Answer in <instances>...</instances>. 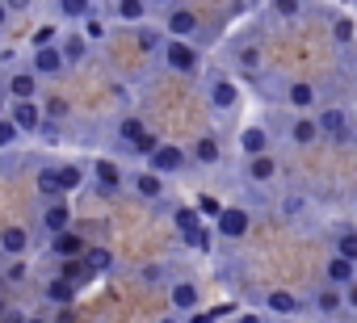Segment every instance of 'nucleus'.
Returning a JSON list of instances; mask_svg holds the SVG:
<instances>
[{
  "mask_svg": "<svg viewBox=\"0 0 357 323\" xmlns=\"http://www.w3.org/2000/svg\"><path fill=\"white\" fill-rule=\"evenodd\" d=\"M89 181H93V189H97L101 198H114V194H122V185H126L130 177L122 173V164H114L109 155H97L93 164H89Z\"/></svg>",
  "mask_w": 357,
  "mask_h": 323,
  "instance_id": "nucleus-1",
  "label": "nucleus"
},
{
  "mask_svg": "<svg viewBox=\"0 0 357 323\" xmlns=\"http://www.w3.org/2000/svg\"><path fill=\"white\" fill-rule=\"evenodd\" d=\"M160 55H164V63H168L176 76H194V72L202 68V51H198L194 42H185V38H168Z\"/></svg>",
  "mask_w": 357,
  "mask_h": 323,
  "instance_id": "nucleus-2",
  "label": "nucleus"
},
{
  "mask_svg": "<svg viewBox=\"0 0 357 323\" xmlns=\"http://www.w3.org/2000/svg\"><path fill=\"white\" fill-rule=\"evenodd\" d=\"M206 101H211L215 113H227V109L240 105V84H236L231 76L215 72V76H206Z\"/></svg>",
  "mask_w": 357,
  "mask_h": 323,
  "instance_id": "nucleus-3",
  "label": "nucleus"
},
{
  "mask_svg": "<svg viewBox=\"0 0 357 323\" xmlns=\"http://www.w3.org/2000/svg\"><path fill=\"white\" fill-rule=\"evenodd\" d=\"M190 164V151L185 147H176V143H160V151L147 159V168L160 173V177H176V173H185Z\"/></svg>",
  "mask_w": 357,
  "mask_h": 323,
  "instance_id": "nucleus-4",
  "label": "nucleus"
},
{
  "mask_svg": "<svg viewBox=\"0 0 357 323\" xmlns=\"http://www.w3.org/2000/svg\"><path fill=\"white\" fill-rule=\"evenodd\" d=\"M38 231H43L47 239L72 231V206H68V202H43V210H38Z\"/></svg>",
  "mask_w": 357,
  "mask_h": 323,
  "instance_id": "nucleus-5",
  "label": "nucleus"
},
{
  "mask_svg": "<svg viewBox=\"0 0 357 323\" xmlns=\"http://www.w3.org/2000/svg\"><path fill=\"white\" fill-rule=\"evenodd\" d=\"M30 248H34V231H30V227H22V223H9L5 231H0V256L22 260V256H30Z\"/></svg>",
  "mask_w": 357,
  "mask_h": 323,
  "instance_id": "nucleus-6",
  "label": "nucleus"
},
{
  "mask_svg": "<svg viewBox=\"0 0 357 323\" xmlns=\"http://www.w3.org/2000/svg\"><path fill=\"white\" fill-rule=\"evenodd\" d=\"M9 118L22 126L26 139H38V130L47 126V113H43L38 101H9Z\"/></svg>",
  "mask_w": 357,
  "mask_h": 323,
  "instance_id": "nucleus-7",
  "label": "nucleus"
},
{
  "mask_svg": "<svg viewBox=\"0 0 357 323\" xmlns=\"http://www.w3.org/2000/svg\"><path fill=\"white\" fill-rule=\"evenodd\" d=\"M30 68H34L43 80H51V76H63V72H68V59H63L59 42H51V47H34V51H30Z\"/></svg>",
  "mask_w": 357,
  "mask_h": 323,
  "instance_id": "nucleus-8",
  "label": "nucleus"
},
{
  "mask_svg": "<svg viewBox=\"0 0 357 323\" xmlns=\"http://www.w3.org/2000/svg\"><path fill=\"white\" fill-rule=\"evenodd\" d=\"M38 72L34 68H17V72H9V80H5V93H9V101H38Z\"/></svg>",
  "mask_w": 357,
  "mask_h": 323,
  "instance_id": "nucleus-9",
  "label": "nucleus"
},
{
  "mask_svg": "<svg viewBox=\"0 0 357 323\" xmlns=\"http://www.w3.org/2000/svg\"><path fill=\"white\" fill-rule=\"evenodd\" d=\"M248 227H252V214H248L244 206H223V214L215 219V231H219L223 239H244Z\"/></svg>",
  "mask_w": 357,
  "mask_h": 323,
  "instance_id": "nucleus-10",
  "label": "nucleus"
},
{
  "mask_svg": "<svg viewBox=\"0 0 357 323\" xmlns=\"http://www.w3.org/2000/svg\"><path fill=\"white\" fill-rule=\"evenodd\" d=\"M164 34H168V38H185V42H190V38L198 34V13H194V9H185V5H172V9H168V17H164Z\"/></svg>",
  "mask_w": 357,
  "mask_h": 323,
  "instance_id": "nucleus-11",
  "label": "nucleus"
},
{
  "mask_svg": "<svg viewBox=\"0 0 357 323\" xmlns=\"http://www.w3.org/2000/svg\"><path fill=\"white\" fill-rule=\"evenodd\" d=\"M47 248H51V256H55V260H80V256L89 252V239H84L80 231H63V235L47 239Z\"/></svg>",
  "mask_w": 357,
  "mask_h": 323,
  "instance_id": "nucleus-12",
  "label": "nucleus"
},
{
  "mask_svg": "<svg viewBox=\"0 0 357 323\" xmlns=\"http://www.w3.org/2000/svg\"><path fill=\"white\" fill-rule=\"evenodd\" d=\"M168 302H172V310H181V315H190V310H198V302H202V294H198V285L194 281H168Z\"/></svg>",
  "mask_w": 357,
  "mask_h": 323,
  "instance_id": "nucleus-13",
  "label": "nucleus"
},
{
  "mask_svg": "<svg viewBox=\"0 0 357 323\" xmlns=\"http://www.w3.org/2000/svg\"><path fill=\"white\" fill-rule=\"evenodd\" d=\"M126 185H130V189H135V198H143V202H160V198H164V177H160V173H151V168L135 173Z\"/></svg>",
  "mask_w": 357,
  "mask_h": 323,
  "instance_id": "nucleus-14",
  "label": "nucleus"
},
{
  "mask_svg": "<svg viewBox=\"0 0 357 323\" xmlns=\"http://www.w3.org/2000/svg\"><path fill=\"white\" fill-rule=\"evenodd\" d=\"M34 189H38V198H43V202H63V198H68V194H63V185H59V168H55V164H43V168H38Z\"/></svg>",
  "mask_w": 357,
  "mask_h": 323,
  "instance_id": "nucleus-15",
  "label": "nucleus"
},
{
  "mask_svg": "<svg viewBox=\"0 0 357 323\" xmlns=\"http://www.w3.org/2000/svg\"><path fill=\"white\" fill-rule=\"evenodd\" d=\"M59 51H63L68 68H76V63H84V59H89L93 42L84 38V30H72V34H63V38H59Z\"/></svg>",
  "mask_w": 357,
  "mask_h": 323,
  "instance_id": "nucleus-16",
  "label": "nucleus"
},
{
  "mask_svg": "<svg viewBox=\"0 0 357 323\" xmlns=\"http://www.w3.org/2000/svg\"><path fill=\"white\" fill-rule=\"evenodd\" d=\"M190 159H194V164H202V168H215L219 159H223V147H219V139H215V134H202V139L190 147Z\"/></svg>",
  "mask_w": 357,
  "mask_h": 323,
  "instance_id": "nucleus-17",
  "label": "nucleus"
},
{
  "mask_svg": "<svg viewBox=\"0 0 357 323\" xmlns=\"http://www.w3.org/2000/svg\"><path fill=\"white\" fill-rule=\"evenodd\" d=\"M240 151H244L248 159L269 155V130H265V126H244V130H240Z\"/></svg>",
  "mask_w": 357,
  "mask_h": 323,
  "instance_id": "nucleus-18",
  "label": "nucleus"
},
{
  "mask_svg": "<svg viewBox=\"0 0 357 323\" xmlns=\"http://www.w3.org/2000/svg\"><path fill=\"white\" fill-rule=\"evenodd\" d=\"M55 13H59V22H89V17H97V5L93 0H55Z\"/></svg>",
  "mask_w": 357,
  "mask_h": 323,
  "instance_id": "nucleus-19",
  "label": "nucleus"
},
{
  "mask_svg": "<svg viewBox=\"0 0 357 323\" xmlns=\"http://www.w3.org/2000/svg\"><path fill=\"white\" fill-rule=\"evenodd\" d=\"M147 9H151L147 0H114V17H118L122 26H135V30L147 22Z\"/></svg>",
  "mask_w": 357,
  "mask_h": 323,
  "instance_id": "nucleus-20",
  "label": "nucleus"
},
{
  "mask_svg": "<svg viewBox=\"0 0 357 323\" xmlns=\"http://www.w3.org/2000/svg\"><path fill=\"white\" fill-rule=\"evenodd\" d=\"M59 185H63V194H76V189H84V181H89V168L84 164H76V159H59Z\"/></svg>",
  "mask_w": 357,
  "mask_h": 323,
  "instance_id": "nucleus-21",
  "label": "nucleus"
},
{
  "mask_svg": "<svg viewBox=\"0 0 357 323\" xmlns=\"http://www.w3.org/2000/svg\"><path fill=\"white\" fill-rule=\"evenodd\" d=\"M172 227L181 231V239L190 244V239H194V235L202 231V214H198L194 206H176V210H172Z\"/></svg>",
  "mask_w": 357,
  "mask_h": 323,
  "instance_id": "nucleus-22",
  "label": "nucleus"
},
{
  "mask_svg": "<svg viewBox=\"0 0 357 323\" xmlns=\"http://www.w3.org/2000/svg\"><path fill=\"white\" fill-rule=\"evenodd\" d=\"M273 177H278V159H273V155L248 159V181H252V185H269Z\"/></svg>",
  "mask_w": 357,
  "mask_h": 323,
  "instance_id": "nucleus-23",
  "label": "nucleus"
},
{
  "mask_svg": "<svg viewBox=\"0 0 357 323\" xmlns=\"http://www.w3.org/2000/svg\"><path fill=\"white\" fill-rule=\"evenodd\" d=\"M319 134H324V130H319V118H294V122H290V139H294L298 147H311Z\"/></svg>",
  "mask_w": 357,
  "mask_h": 323,
  "instance_id": "nucleus-24",
  "label": "nucleus"
},
{
  "mask_svg": "<svg viewBox=\"0 0 357 323\" xmlns=\"http://www.w3.org/2000/svg\"><path fill=\"white\" fill-rule=\"evenodd\" d=\"M76 290H80V285H72L68 277H51V281H47V290H43V298H47V302H55V306H68V302L76 298Z\"/></svg>",
  "mask_w": 357,
  "mask_h": 323,
  "instance_id": "nucleus-25",
  "label": "nucleus"
},
{
  "mask_svg": "<svg viewBox=\"0 0 357 323\" xmlns=\"http://www.w3.org/2000/svg\"><path fill=\"white\" fill-rule=\"evenodd\" d=\"M265 306H269L273 315H298V310H303V302H298L290 290H269V294H265Z\"/></svg>",
  "mask_w": 357,
  "mask_h": 323,
  "instance_id": "nucleus-26",
  "label": "nucleus"
},
{
  "mask_svg": "<svg viewBox=\"0 0 357 323\" xmlns=\"http://www.w3.org/2000/svg\"><path fill=\"white\" fill-rule=\"evenodd\" d=\"M328 281H332V285H353V281H357V265L344 260V256H332V260H328Z\"/></svg>",
  "mask_w": 357,
  "mask_h": 323,
  "instance_id": "nucleus-27",
  "label": "nucleus"
},
{
  "mask_svg": "<svg viewBox=\"0 0 357 323\" xmlns=\"http://www.w3.org/2000/svg\"><path fill=\"white\" fill-rule=\"evenodd\" d=\"M286 101H290L294 109H311V105H315V84H307V80H294V84L286 88Z\"/></svg>",
  "mask_w": 357,
  "mask_h": 323,
  "instance_id": "nucleus-28",
  "label": "nucleus"
},
{
  "mask_svg": "<svg viewBox=\"0 0 357 323\" xmlns=\"http://www.w3.org/2000/svg\"><path fill=\"white\" fill-rule=\"evenodd\" d=\"M319 130H324V134H344V130H349V113L336 109V105L324 109V113H319Z\"/></svg>",
  "mask_w": 357,
  "mask_h": 323,
  "instance_id": "nucleus-29",
  "label": "nucleus"
},
{
  "mask_svg": "<svg viewBox=\"0 0 357 323\" xmlns=\"http://www.w3.org/2000/svg\"><path fill=\"white\" fill-rule=\"evenodd\" d=\"M147 134V126H143V118H135V113H126L122 122H118V139L126 143V147H135L139 139Z\"/></svg>",
  "mask_w": 357,
  "mask_h": 323,
  "instance_id": "nucleus-30",
  "label": "nucleus"
},
{
  "mask_svg": "<svg viewBox=\"0 0 357 323\" xmlns=\"http://www.w3.org/2000/svg\"><path fill=\"white\" fill-rule=\"evenodd\" d=\"M59 277H68L72 285H84V281H93V269L84 265V256L80 260H59Z\"/></svg>",
  "mask_w": 357,
  "mask_h": 323,
  "instance_id": "nucleus-31",
  "label": "nucleus"
},
{
  "mask_svg": "<svg viewBox=\"0 0 357 323\" xmlns=\"http://www.w3.org/2000/svg\"><path fill=\"white\" fill-rule=\"evenodd\" d=\"M22 126L13 122V118H0V151H13V147H22Z\"/></svg>",
  "mask_w": 357,
  "mask_h": 323,
  "instance_id": "nucleus-32",
  "label": "nucleus"
},
{
  "mask_svg": "<svg viewBox=\"0 0 357 323\" xmlns=\"http://www.w3.org/2000/svg\"><path fill=\"white\" fill-rule=\"evenodd\" d=\"M269 13H273L278 22H294V17L303 13V0H269Z\"/></svg>",
  "mask_w": 357,
  "mask_h": 323,
  "instance_id": "nucleus-33",
  "label": "nucleus"
},
{
  "mask_svg": "<svg viewBox=\"0 0 357 323\" xmlns=\"http://www.w3.org/2000/svg\"><path fill=\"white\" fill-rule=\"evenodd\" d=\"M68 109H72V105H68V97H51V101L43 105V113H47V122H55V126H59V122L68 118Z\"/></svg>",
  "mask_w": 357,
  "mask_h": 323,
  "instance_id": "nucleus-34",
  "label": "nucleus"
},
{
  "mask_svg": "<svg viewBox=\"0 0 357 323\" xmlns=\"http://www.w3.org/2000/svg\"><path fill=\"white\" fill-rule=\"evenodd\" d=\"M336 256H344V260L357 265V231H340V239H336Z\"/></svg>",
  "mask_w": 357,
  "mask_h": 323,
  "instance_id": "nucleus-35",
  "label": "nucleus"
},
{
  "mask_svg": "<svg viewBox=\"0 0 357 323\" xmlns=\"http://www.w3.org/2000/svg\"><path fill=\"white\" fill-rule=\"evenodd\" d=\"M26 277H30V265H26V256H22V260H9V265H5V281H9V285H22Z\"/></svg>",
  "mask_w": 357,
  "mask_h": 323,
  "instance_id": "nucleus-36",
  "label": "nucleus"
},
{
  "mask_svg": "<svg viewBox=\"0 0 357 323\" xmlns=\"http://www.w3.org/2000/svg\"><path fill=\"white\" fill-rule=\"evenodd\" d=\"M135 38H139V47H143V51H164V38H160L151 26H139V34H135Z\"/></svg>",
  "mask_w": 357,
  "mask_h": 323,
  "instance_id": "nucleus-37",
  "label": "nucleus"
},
{
  "mask_svg": "<svg viewBox=\"0 0 357 323\" xmlns=\"http://www.w3.org/2000/svg\"><path fill=\"white\" fill-rule=\"evenodd\" d=\"M155 151H160V139H155L151 130H147V134H143V139H139V143L130 147V155H143V159H151Z\"/></svg>",
  "mask_w": 357,
  "mask_h": 323,
  "instance_id": "nucleus-38",
  "label": "nucleus"
},
{
  "mask_svg": "<svg viewBox=\"0 0 357 323\" xmlns=\"http://www.w3.org/2000/svg\"><path fill=\"white\" fill-rule=\"evenodd\" d=\"M84 265H89L93 273H97V269H109V252H105V248H89V252H84Z\"/></svg>",
  "mask_w": 357,
  "mask_h": 323,
  "instance_id": "nucleus-39",
  "label": "nucleus"
},
{
  "mask_svg": "<svg viewBox=\"0 0 357 323\" xmlns=\"http://www.w3.org/2000/svg\"><path fill=\"white\" fill-rule=\"evenodd\" d=\"M315 306H319L324 315H332V310H340V294H336V290H319V298H315Z\"/></svg>",
  "mask_w": 357,
  "mask_h": 323,
  "instance_id": "nucleus-40",
  "label": "nucleus"
},
{
  "mask_svg": "<svg viewBox=\"0 0 357 323\" xmlns=\"http://www.w3.org/2000/svg\"><path fill=\"white\" fill-rule=\"evenodd\" d=\"M84 38H89V42H101V38H105V22H101V17H89V22H84Z\"/></svg>",
  "mask_w": 357,
  "mask_h": 323,
  "instance_id": "nucleus-41",
  "label": "nucleus"
},
{
  "mask_svg": "<svg viewBox=\"0 0 357 323\" xmlns=\"http://www.w3.org/2000/svg\"><path fill=\"white\" fill-rule=\"evenodd\" d=\"M139 277H143V281H164V277H168V269H164V265H143V273H139Z\"/></svg>",
  "mask_w": 357,
  "mask_h": 323,
  "instance_id": "nucleus-42",
  "label": "nucleus"
},
{
  "mask_svg": "<svg viewBox=\"0 0 357 323\" xmlns=\"http://www.w3.org/2000/svg\"><path fill=\"white\" fill-rule=\"evenodd\" d=\"M236 59H240L244 68H257V63H261V51H257V47H244V51H240Z\"/></svg>",
  "mask_w": 357,
  "mask_h": 323,
  "instance_id": "nucleus-43",
  "label": "nucleus"
},
{
  "mask_svg": "<svg viewBox=\"0 0 357 323\" xmlns=\"http://www.w3.org/2000/svg\"><path fill=\"white\" fill-rule=\"evenodd\" d=\"M38 139H43V143H59V126H55V122H47V126L38 130Z\"/></svg>",
  "mask_w": 357,
  "mask_h": 323,
  "instance_id": "nucleus-44",
  "label": "nucleus"
},
{
  "mask_svg": "<svg viewBox=\"0 0 357 323\" xmlns=\"http://www.w3.org/2000/svg\"><path fill=\"white\" fill-rule=\"evenodd\" d=\"M211 239H215V235H211V231L202 227V231H198V235H194L190 244H194V248H202V252H211Z\"/></svg>",
  "mask_w": 357,
  "mask_h": 323,
  "instance_id": "nucleus-45",
  "label": "nucleus"
},
{
  "mask_svg": "<svg viewBox=\"0 0 357 323\" xmlns=\"http://www.w3.org/2000/svg\"><path fill=\"white\" fill-rule=\"evenodd\" d=\"M5 5H9V13H30L34 0H5Z\"/></svg>",
  "mask_w": 357,
  "mask_h": 323,
  "instance_id": "nucleus-46",
  "label": "nucleus"
},
{
  "mask_svg": "<svg viewBox=\"0 0 357 323\" xmlns=\"http://www.w3.org/2000/svg\"><path fill=\"white\" fill-rule=\"evenodd\" d=\"M332 30H336V38H349V34H353V26H349L344 17H336V26H332Z\"/></svg>",
  "mask_w": 357,
  "mask_h": 323,
  "instance_id": "nucleus-47",
  "label": "nucleus"
},
{
  "mask_svg": "<svg viewBox=\"0 0 357 323\" xmlns=\"http://www.w3.org/2000/svg\"><path fill=\"white\" fill-rule=\"evenodd\" d=\"M26 319H30L26 310H5V323H26Z\"/></svg>",
  "mask_w": 357,
  "mask_h": 323,
  "instance_id": "nucleus-48",
  "label": "nucleus"
},
{
  "mask_svg": "<svg viewBox=\"0 0 357 323\" xmlns=\"http://www.w3.org/2000/svg\"><path fill=\"white\" fill-rule=\"evenodd\" d=\"M9 17H13V13H9V5H5V0H0V34H5V26H9Z\"/></svg>",
  "mask_w": 357,
  "mask_h": 323,
  "instance_id": "nucleus-49",
  "label": "nucleus"
},
{
  "mask_svg": "<svg viewBox=\"0 0 357 323\" xmlns=\"http://www.w3.org/2000/svg\"><path fill=\"white\" fill-rule=\"evenodd\" d=\"M0 118H9V93H5V84H0Z\"/></svg>",
  "mask_w": 357,
  "mask_h": 323,
  "instance_id": "nucleus-50",
  "label": "nucleus"
},
{
  "mask_svg": "<svg viewBox=\"0 0 357 323\" xmlns=\"http://www.w3.org/2000/svg\"><path fill=\"white\" fill-rule=\"evenodd\" d=\"M236 323H265V319H261V315H252V310H244V315H240Z\"/></svg>",
  "mask_w": 357,
  "mask_h": 323,
  "instance_id": "nucleus-51",
  "label": "nucleus"
},
{
  "mask_svg": "<svg viewBox=\"0 0 357 323\" xmlns=\"http://www.w3.org/2000/svg\"><path fill=\"white\" fill-rule=\"evenodd\" d=\"M344 290H349V306L357 310V281H353V285H344Z\"/></svg>",
  "mask_w": 357,
  "mask_h": 323,
  "instance_id": "nucleus-52",
  "label": "nucleus"
},
{
  "mask_svg": "<svg viewBox=\"0 0 357 323\" xmlns=\"http://www.w3.org/2000/svg\"><path fill=\"white\" fill-rule=\"evenodd\" d=\"M5 290H9V281H5V269H0V298H5Z\"/></svg>",
  "mask_w": 357,
  "mask_h": 323,
  "instance_id": "nucleus-53",
  "label": "nucleus"
},
{
  "mask_svg": "<svg viewBox=\"0 0 357 323\" xmlns=\"http://www.w3.org/2000/svg\"><path fill=\"white\" fill-rule=\"evenodd\" d=\"M26 323H51V319H43V315H30V319H26Z\"/></svg>",
  "mask_w": 357,
  "mask_h": 323,
  "instance_id": "nucleus-54",
  "label": "nucleus"
},
{
  "mask_svg": "<svg viewBox=\"0 0 357 323\" xmlns=\"http://www.w3.org/2000/svg\"><path fill=\"white\" fill-rule=\"evenodd\" d=\"M147 5H172V0H147Z\"/></svg>",
  "mask_w": 357,
  "mask_h": 323,
  "instance_id": "nucleus-55",
  "label": "nucleus"
},
{
  "mask_svg": "<svg viewBox=\"0 0 357 323\" xmlns=\"http://www.w3.org/2000/svg\"><path fill=\"white\" fill-rule=\"evenodd\" d=\"M164 323H176V319H164Z\"/></svg>",
  "mask_w": 357,
  "mask_h": 323,
  "instance_id": "nucleus-56",
  "label": "nucleus"
},
{
  "mask_svg": "<svg viewBox=\"0 0 357 323\" xmlns=\"http://www.w3.org/2000/svg\"><path fill=\"white\" fill-rule=\"evenodd\" d=\"M353 5H357V0H353Z\"/></svg>",
  "mask_w": 357,
  "mask_h": 323,
  "instance_id": "nucleus-57",
  "label": "nucleus"
}]
</instances>
